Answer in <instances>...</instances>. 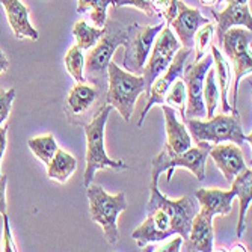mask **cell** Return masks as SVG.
<instances>
[{"mask_svg":"<svg viewBox=\"0 0 252 252\" xmlns=\"http://www.w3.org/2000/svg\"><path fill=\"white\" fill-rule=\"evenodd\" d=\"M113 107L110 104L101 106L100 110L85 124L86 134V169L83 174V186L88 188L94 180L98 169L127 171L128 166L123 160H113L107 156L104 148V128Z\"/></svg>","mask_w":252,"mask_h":252,"instance_id":"1","label":"cell"},{"mask_svg":"<svg viewBox=\"0 0 252 252\" xmlns=\"http://www.w3.org/2000/svg\"><path fill=\"white\" fill-rule=\"evenodd\" d=\"M136 25L124 26L117 20H106L104 25V33L98 39V42L89 52V55L85 59V68L86 80L93 82L97 88L101 89V79L107 74V65L112 61V56L120 45H124L128 38L131 36Z\"/></svg>","mask_w":252,"mask_h":252,"instance_id":"2","label":"cell"},{"mask_svg":"<svg viewBox=\"0 0 252 252\" xmlns=\"http://www.w3.org/2000/svg\"><path fill=\"white\" fill-rule=\"evenodd\" d=\"M89 199V218L103 228L104 239L109 245H117L120 242L118 216L127 210L128 204L126 193L121 190L117 195H109L101 186L91 185L86 188Z\"/></svg>","mask_w":252,"mask_h":252,"instance_id":"3","label":"cell"},{"mask_svg":"<svg viewBox=\"0 0 252 252\" xmlns=\"http://www.w3.org/2000/svg\"><path fill=\"white\" fill-rule=\"evenodd\" d=\"M185 124L189 127L192 141L207 142L210 145L233 142L236 145H243L246 141L251 142V134L246 136L242 128L240 113L231 115H213L209 121H201L199 118H188Z\"/></svg>","mask_w":252,"mask_h":252,"instance_id":"4","label":"cell"},{"mask_svg":"<svg viewBox=\"0 0 252 252\" xmlns=\"http://www.w3.org/2000/svg\"><path fill=\"white\" fill-rule=\"evenodd\" d=\"M107 93L106 103L120 112L126 123L130 121L136 100L145 91V80L142 76L131 74L110 61L107 65Z\"/></svg>","mask_w":252,"mask_h":252,"instance_id":"5","label":"cell"},{"mask_svg":"<svg viewBox=\"0 0 252 252\" xmlns=\"http://www.w3.org/2000/svg\"><path fill=\"white\" fill-rule=\"evenodd\" d=\"M212 145L207 142H196V147H189L183 153H172L166 147L162 148L153 160V185H158V177L166 172V181L172 180L177 168H185L190 171L198 181L205 178V162L210 153Z\"/></svg>","mask_w":252,"mask_h":252,"instance_id":"6","label":"cell"},{"mask_svg":"<svg viewBox=\"0 0 252 252\" xmlns=\"http://www.w3.org/2000/svg\"><path fill=\"white\" fill-rule=\"evenodd\" d=\"M251 41H252V32L246 28L234 26L230 28L220 41V47L223 49V53L231 61L234 68V83L231 91V103L234 113H239L237 110V94H239V85L242 77L252 73V56H251Z\"/></svg>","mask_w":252,"mask_h":252,"instance_id":"7","label":"cell"},{"mask_svg":"<svg viewBox=\"0 0 252 252\" xmlns=\"http://www.w3.org/2000/svg\"><path fill=\"white\" fill-rule=\"evenodd\" d=\"M163 210L171 220V230L185 240L189 236L193 216L199 212V204L193 196L186 195L180 199H169L158 190V185H150V199L147 202V215L154 210Z\"/></svg>","mask_w":252,"mask_h":252,"instance_id":"8","label":"cell"},{"mask_svg":"<svg viewBox=\"0 0 252 252\" xmlns=\"http://www.w3.org/2000/svg\"><path fill=\"white\" fill-rule=\"evenodd\" d=\"M213 65V56L204 55L199 61L193 63H188L183 68V82L186 86V110H185V121L188 118H204L205 117V106L202 100V88L205 74Z\"/></svg>","mask_w":252,"mask_h":252,"instance_id":"9","label":"cell"},{"mask_svg":"<svg viewBox=\"0 0 252 252\" xmlns=\"http://www.w3.org/2000/svg\"><path fill=\"white\" fill-rule=\"evenodd\" d=\"M165 21L158 23L156 26H139L136 25L131 36L124 44V58L123 65L126 71L142 76L144 65L148 59V55L153 49V44L158 32L163 29Z\"/></svg>","mask_w":252,"mask_h":252,"instance_id":"10","label":"cell"},{"mask_svg":"<svg viewBox=\"0 0 252 252\" xmlns=\"http://www.w3.org/2000/svg\"><path fill=\"white\" fill-rule=\"evenodd\" d=\"M180 45L181 44L174 35V32L171 31V26L165 25L163 29L156 36L153 49L142 70V77L145 80V94L150 91L153 82L168 68L174 55L178 52Z\"/></svg>","mask_w":252,"mask_h":252,"instance_id":"11","label":"cell"},{"mask_svg":"<svg viewBox=\"0 0 252 252\" xmlns=\"http://www.w3.org/2000/svg\"><path fill=\"white\" fill-rule=\"evenodd\" d=\"M192 50H193V47H190V49H188V47H183L181 49L180 47L178 52L174 55V58H172V61L168 65L166 70L153 82V85L150 86V91L145 94L147 95V104H145V107H144V110L141 113L139 123H137V126H139V127H142V124H144V121L147 118L148 110L153 106H156V104L162 106L163 104V98L166 95V91L169 89V86L177 79H181L183 77V68H185L189 56L192 55Z\"/></svg>","mask_w":252,"mask_h":252,"instance_id":"12","label":"cell"},{"mask_svg":"<svg viewBox=\"0 0 252 252\" xmlns=\"http://www.w3.org/2000/svg\"><path fill=\"white\" fill-rule=\"evenodd\" d=\"M210 20L205 18L199 9L188 6L185 2L178 0V8H177V15L172 20L169 26L174 29V35H177L180 44L183 47H193V35L195 32L205 23Z\"/></svg>","mask_w":252,"mask_h":252,"instance_id":"13","label":"cell"},{"mask_svg":"<svg viewBox=\"0 0 252 252\" xmlns=\"http://www.w3.org/2000/svg\"><path fill=\"white\" fill-rule=\"evenodd\" d=\"M209 156L213 158L216 166L220 169L226 181H233L236 175H239L243 169H246L245 157L239 145L236 144H216L212 145Z\"/></svg>","mask_w":252,"mask_h":252,"instance_id":"14","label":"cell"},{"mask_svg":"<svg viewBox=\"0 0 252 252\" xmlns=\"http://www.w3.org/2000/svg\"><path fill=\"white\" fill-rule=\"evenodd\" d=\"M213 218L199 210L190 225L189 236L183 240L188 252H212L213 251Z\"/></svg>","mask_w":252,"mask_h":252,"instance_id":"15","label":"cell"},{"mask_svg":"<svg viewBox=\"0 0 252 252\" xmlns=\"http://www.w3.org/2000/svg\"><path fill=\"white\" fill-rule=\"evenodd\" d=\"M195 198L201 205L202 212L215 216H228L233 207V201L236 198V192L231 190H222V189H199L195 192Z\"/></svg>","mask_w":252,"mask_h":252,"instance_id":"16","label":"cell"},{"mask_svg":"<svg viewBox=\"0 0 252 252\" xmlns=\"http://www.w3.org/2000/svg\"><path fill=\"white\" fill-rule=\"evenodd\" d=\"M213 18L216 21V35H218V42L220 44L223 33L234 26H243L248 31H252V15L248 8V3H228V6L218 12L212 11Z\"/></svg>","mask_w":252,"mask_h":252,"instance_id":"17","label":"cell"},{"mask_svg":"<svg viewBox=\"0 0 252 252\" xmlns=\"http://www.w3.org/2000/svg\"><path fill=\"white\" fill-rule=\"evenodd\" d=\"M100 89L93 83H76L65 101V112L68 118H80L97 101Z\"/></svg>","mask_w":252,"mask_h":252,"instance_id":"18","label":"cell"},{"mask_svg":"<svg viewBox=\"0 0 252 252\" xmlns=\"http://www.w3.org/2000/svg\"><path fill=\"white\" fill-rule=\"evenodd\" d=\"M165 115V128H166V144L165 147L172 153H183L192 145L190 133L186 130V124H183L177 118V110L168 104H162Z\"/></svg>","mask_w":252,"mask_h":252,"instance_id":"19","label":"cell"},{"mask_svg":"<svg viewBox=\"0 0 252 252\" xmlns=\"http://www.w3.org/2000/svg\"><path fill=\"white\" fill-rule=\"evenodd\" d=\"M0 3L5 8L8 21L17 39H23V38H29L32 41L38 39V32L29 21V9L20 0H0Z\"/></svg>","mask_w":252,"mask_h":252,"instance_id":"20","label":"cell"},{"mask_svg":"<svg viewBox=\"0 0 252 252\" xmlns=\"http://www.w3.org/2000/svg\"><path fill=\"white\" fill-rule=\"evenodd\" d=\"M233 189L236 192V196H239V204H240V212H239V220H237V237H242L245 230H246V212L252 201V171L251 168L243 169L239 175L234 177L231 181Z\"/></svg>","mask_w":252,"mask_h":252,"instance_id":"21","label":"cell"},{"mask_svg":"<svg viewBox=\"0 0 252 252\" xmlns=\"http://www.w3.org/2000/svg\"><path fill=\"white\" fill-rule=\"evenodd\" d=\"M212 56H213V62H215V73H216V79H218V86H219V95L222 100V112L225 113H234L233 107L230 106V101H228V93H230V65H228L226 59L223 58V55L220 53V50L216 47V45H212Z\"/></svg>","mask_w":252,"mask_h":252,"instance_id":"22","label":"cell"},{"mask_svg":"<svg viewBox=\"0 0 252 252\" xmlns=\"http://www.w3.org/2000/svg\"><path fill=\"white\" fill-rule=\"evenodd\" d=\"M76 168H77V160L70 153L58 148L53 158L47 165V175L50 180H55L63 185V183H66L71 178Z\"/></svg>","mask_w":252,"mask_h":252,"instance_id":"23","label":"cell"},{"mask_svg":"<svg viewBox=\"0 0 252 252\" xmlns=\"http://www.w3.org/2000/svg\"><path fill=\"white\" fill-rule=\"evenodd\" d=\"M113 5V0H77V12L89 14L94 28H104L107 20V8Z\"/></svg>","mask_w":252,"mask_h":252,"instance_id":"24","label":"cell"},{"mask_svg":"<svg viewBox=\"0 0 252 252\" xmlns=\"http://www.w3.org/2000/svg\"><path fill=\"white\" fill-rule=\"evenodd\" d=\"M171 236L172 234L168 233V231L158 230V228L156 226V223L153 222L151 216H148L145 219V222L142 225L137 226L136 230L131 233V237L136 240V243H137V246H139V248H144L148 243H156V242L166 240Z\"/></svg>","mask_w":252,"mask_h":252,"instance_id":"25","label":"cell"},{"mask_svg":"<svg viewBox=\"0 0 252 252\" xmlns=\"http://www.w3.org/2000/svg\"><path fill=\"white\" fill-rule=\"evenodd\" d=\"M202 100L205 106V118L210 120L213 117L218 101H219V86H218L215 68H210L207 74H205L204 88H202Z\"/></svg>","mask_w":252,"mask_h":252,"instance_id":"26","label":"cell"},{"mask_svg":"<svg viewBox=\"0 0 252 252\" xmlns=\"http://www.w3.org/2000/svg\"><path fill=\"white\" fill-rule=\"evenodd\" d=\"M104 29H98L94 26H89L86 21L80 20L73 28V35L76 36V42L82 50H89L98 42V39L103 36Z\"/></svg>","mask_w":252,"mask_h":252,"instance_id":"27","label":"cell"},{"mask_svg":"<svg viewBox=\"0 0 252 252\" xmlns=\"http://www.w3.org/2000/svg\"><path fill=\"white\" fill-rule=\"evenodd\" d=\"M28 145L44 165H49L55 153L58 151V144L55 141L53 134H44V136L32 137V139L28 141Z\"/></svg>","mask_w":252,"mask_h":252,"instance_id":"28","label":"cell"},{"mask_svg":"<svg viewBox=\"0 0 252 252\" xmlns=\"http://www.w3.org/2000/svg\"><path fill=\"white\" fill-rule=\"evenodd\" d=\"M186 100H188V95H186V86H185V82L183 79H177L171 86L169 89L166 91V95L163 98V104H168L171 106L172 109H175L180 117L185 123V110H186Z\"/></svg>","mask_w":252,"mask_h":252,"instance_id":"29","label":"cell"},{"mask_svg":"<svg viewBox=\"0 0 252 252\" xmlns=\"http://www.w3.org/2000/svg\"><path fill=\"white\" fill-rule=\"evenodd\" d=\"M65 68L66 71L73 76V79L77 83L86 82L85 76H83V68H85V56H83V50L79 47V45H73V47L66 52L65 55Z\"/></svg>","mask_w":252,"mask_h":252,"instance_id":"30","label":"cell"},{"mask_svg":"<svg viewBox=\"0 0 252 252\" xmlns=\"http://www.w3.org/2000/svg\"><path fill=\"white\" fill-rule=\"evenodd\" d=\"M215 32L213 25L209 21L202 25L193 35V47H195V62L199 61L201 58H204L205 55V49L209 47L210 44V38Z\"/></svg>","mask_w":252,"mask_h":252,"instance_id":"31","label":"cell"},{"mask_svg":"<svg viewBox=\"0 0 252 252\" xmlns=\"http://www.w3.org/2000/svg\"><path fill=\"white\" fill-rule=\"evenodd\" d=\"M113 6L121 8V6H134L145 12L150 17H157L156 14V0H113Z\"/></svg>","mask_w":252,"mask_h":252,"instance_id":"32","label":"cell"},{"mask_svg":"<svg viewBox=\"0 0 252 252\" xmlns=\"http://www.w3.org/2000/svg\"><path fill=\"white\" fill-rule=\"evenodd\" d=\"M15 98V89H0V124H2L11 113L12 103Z\"/></svg>","mask_w":252,"mask_h":252,"instance_id":"33","label":"cell"},{"mask_svg":"<svg viewBox=\"0 0 252 252\" xmlns=\"http://www.w3.org/2000/svg\"><path fill=\"white\" fill-rule=\"evenodd\" d=\"M148 216H151L153 222L156 223V226L158 228V230H162V231H168L171 233L172 236H177L172 230H171V220H169V216L163 212V210H154L153 213H150Z\"/></svg>","mask_w":252,"mask_h":252,"instance_id":"34","label":"cell"},{"mask_svg":"<svg viewBox=\"0 0 252 252\" xmlns=\"http://www.w3.org/2000/svg\"><path fill=\"white\" fill-rule=\"evenodd\" d=\"M3 243H2V249L5 252H15L18 251L14 240H12V234H11V226H9V219H8V213H3Z\"/></svg>","mask_w":252,"mask_h":252,"instance_id":"35","label":"cell"},{"mask_svg":"<svg viewBox=\"0 0 252 252\" xmlns=\"http://www.w3.org/2000/svg\"><path fill=\"white\" fill-rule=\"evenodd\" d=\"M181 245H183V237L177 234V237L172 239L169 243H166L163 246H156L154 251H157V252H178Z\"/></svg>","mask_w":252,"mask_h":252,"instance_id":"36","label":"cell"},{"mask_svg":"<svg viewBox=\"0 0 252 252\" xmlns=\"http://www.w3.org/2000/svg\"><path fill=\"white\" fill-rule=\"evenodd\" d=\"M6 183L8 175H0V215L6 213Z\"/></svg>","mask_w":252,"mask_h":252,"instance_id":"37","label":"cell"},{"mask_svg":"<svg viewBox=\"0 0 252 252\" xmlns=\"http://www.w3.org/2000/svg\"><path fill=\"white\" fill-rule=\"evenodd\" d=\"M6 134H8V126L0 127V175H2V157H3V153H5L6 144H8Z\"/></svg>","mask_w":252,"mask_h":252,"instance_id":"38","label":"cell"},{"mask_svg":"<svg viewBox=\"0 0 252 252\" xmlns=\"http://www.w3.org/2000/svg\"><path fill=\"white\" fill-rule=\"evenodd\" d=\"M9 68V62H8V58L5 56V53H3V50L0 49V73H3V71H6Z\"/></svg>","mask_w":252,"mask_h":252,"instance_id":"39","label":"cell"},{"mask_svg":"<svg viewBox=\"0 0 252 252\" xmlns=\"http://www.w3.org/2000/svg\"><path fill=\"white\" fill-rule=\"evenodd\" d=\"M202 6H207V8H213L219 3V0H199Z\"/></svg>","mask_w":252,"mask_h":252,"instance_id":"40","label":"cell"},{"mask_svg":"<svg viewBox=\"0 0 252 252\" xmlns=\"http://www.w3.org/2000/svg\"><path fill=\"white\" fill-rule=\"evenodd\" d=\"M219 2H226V3H248V0H219Z\"/></svg>","mask_w":252,"mask_h":252,"instance_id":"41","label":"cell"}]
</instances>
